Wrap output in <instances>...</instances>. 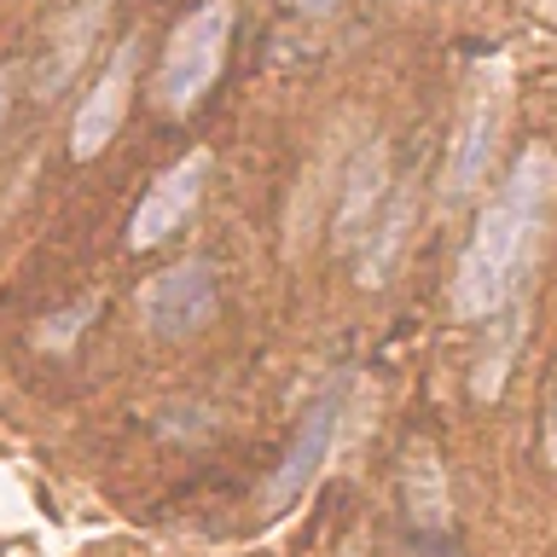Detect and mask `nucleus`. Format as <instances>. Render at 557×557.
Instances as JSON below:
<instances>
[{
	"instance_id": "obj_1",
	"label": "nucleus",
	"mask_w": 557,
	"mask_h": 557,
	"mask_svg": "<svg viewBox=\"0 0 557 557\" xmlns=\"http://www.w3.org/2000/svg\"><path fill=\"white\" fill-rule=\"evenodd\" d=\"M552 186H557L552 151L529 146L511 169V186L482 209L476 233H470V244H465L459 278H453V308H459L465 320H487V313H499L505 302H511V285H517L522 261H529V250H534L540 221H546Z\"/></svg>"
},
{
	"instance_id": "obj_2",
	"label": "nucleus",
	"mask_w": 557,
	"mask_h": 557,
	"mask_svg": "<svg viewBox=\"0 0 557 557\" xmlns=\"http://www.w3.org/2000/svg\"><path fill=\"white\" fill-rule=\"evenodd\" d=\"M226 41H233V0H203L198 12H186L174 24L163 70H157V104L169 116H186L203 104V94L215 87L226 64Z\"/></svg>"
},
{
	"instance_id": "obj_3",
	"label": "nucleus",
	"mask_w": 557,
	"mask_h": 557,
	"mask_svg": "<svg viewBox=\"0 0 557 557\" xmlns=\"http://www.w3.org/2000/svg\"><path fill=\"white\" fill-rule=\"evenodd\" d=\"M203 186H209V151H186L181 163H169L134 209L128 250H157L163 238L181 233V226L191 221V209H198V198H203Z\"/></svg>"
},
{
	"instance_id": "obj_4",
	"label": "nucleus",
	"mask_w": 557,
	"mask_h": 557,
	"mask_svg": "<svg viewBox=\"0 0 557 557\" xmlns=\"http://www.w3.org/2000/svg\"><path fill=\"white\" fill-rule=\"evenodd\" d=\"M139 313L157 337H186L215 320V268L209 261H181V268L157 273L146 290H139Z\"/></svg>"
},
{
	"instance_id": "obj_5",
	"label": "nucleus",
	"mask_w": 557,
	"mask_h": 557,
	"mask_svg": "<svg viewBox=\"0 0 557 557\" xmlns=\"http://www.w3.org/2000/svg\"><path fill=\"white\" fill-rule=\"evenodd\" d=\"M134 52H139V35H128V41H122V47L111 52L104 76L94 82V94L82 99L76 122H70V157H76V163H94V157L116 139L122 116H128V94H134Z\"/></svg>"
},
{
	"instance_id": "obj_6",
	"label": "nucleus",
	"mask_w": 557,
	"mask_h": 557,
	"mask_svg": "<svg viewBox=\"0 0 557 557\" xmlns=\"http://www.w3.org/2000/svg\"><path fill=\"white\" fill-rule=\"evenodd\" d=\"M337 407H343V400L325 395L320 407L302 418V430H296L285 465H278V476L268 482V511H285V505H296V494H302V487L320 476L325 453H331V442H337Z\"/></svg>"
},
{
	"instance_id": "obj_7",
	"label": "nucleus",
	"mask_w": 557,
	"mask_h": 557,
	"mask_svg": "<svg viewBox=\"0 0 557 557\" xmlns=\"http://www.w3.org/2000/svg\"><path fill=\"white\" fill-rule=\"evenodd\" d=\"M377 198H383V151L366 146L355 157V169H348V191H343V209H337V244H355L360 226H372Z\"/></svg>"
},
{
	"instance_id": "obj_8",
	"label": "nucleus",
	"mask_w": 557,
	"mask_h": 557,
	"mask_svg": "<svg viewBox=\"0 0 557 557\" xmlns=\"http://www.w3.org/2000/svg\"><path fill=\"white\" fill-rule=\"evenodd\" d=\"M407 505H412V522H424V529H447L442 470H435L430 447H412V459H407Z\"/></svg>"
},
{
	"instance_id": "obj_9",
	"label": "nucleus",
	"mask_w": 557,
	"mask_h": 557,
	"mask_svg": "<svg viewBox=\"0 0 557 557\" xmlns=\"http://www.w3.org/2000/svg\"><path fill=\"white\" fill-rule=\"evenodd\" d=\"M400 233H407V203H395L389 221L377 226V250H366L360 285H383V273H389V261H395V250H400Z\"/></svg>"
},
{
	"instance_id": "obj_10",
	"label": "nucleus",
	"mask_w": 557,
	"mask_h": 557,
	"mask_svg": "<svg viewBox=\"0 0 557 557\" xmlns=\"http://www.w3.org/2000/svg\"><path fill=\"white\" fill-rule=\"evenodd\" d=\"M94 313H99V296H82V302H76V308H64V313H52V320L41 325V348H52V355H64V348H70V343H76V337H82V325H87V320H94Z\"/></svg>"
},
{
	"instance_id": "obj_11",
	"label": "nucleus",
	"mask_w": 557,
	"mask_h": 557,
	"mask_svg": "<svg viewBox=\"0 0 557 557\" xmlns=\"http://www.w3.org/2000/svg\"><path fill=\"white\" fill-rule=\"evenodd\" d=\"M546 453H552V465H557V395H552V407H546Z\"/></svg>"
},
{
	"instance_id": "obj_12",
	"label": "nucleus",
	"mask_w": 557,
	"mask_h": 557,
	"mask_svg": "<svg viewBox=\"0 0 557 557\" xmlns=\"http://www.w3.org/2000/svg\"><path fill=\"white\" fill-rule=\"evenodd\" d=\"M7 111H12V76L0 70V128H7Z\"/></svg>"
}]
</instances>
